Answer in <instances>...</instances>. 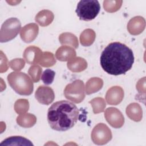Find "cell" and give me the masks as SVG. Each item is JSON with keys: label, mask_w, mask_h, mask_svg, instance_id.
<instances>
[{"label": "cell", "mask_w": 146, "mask_h": 146, "mask_svg": "<svg viewBox=\"0 0 146 146\" xmlns=\"http://www.w3.org/2000/svg\"><path fill=\"white\" fill-rule=\"evenodd\" d=\"M133 62L132 50L125 44L117 42L108 44L100 58L103 70L113 75L125 74L132 68Z\"/></svg>", "instance_id": "cell-1"}, {"label": "cell", "mask_w": 146, "mask_h": 146, "mask_svg": "<svg viewBox=\"0 0 146 146\" xmlns=\"http://www.w3.org/2000/svg\"><path fill=\"white\" fill-rule=\"evenodd\" d=\"M79 115V111L76 105L67 100H60L48 108L47 121L52 129L66 131L75 125Z\"/></svg>", "instance_id": "cell-2"}, {"label": "cell", "mask_w": 146, "mask_h": 146, "mask_svg": "<svg viewBox=\"0 0 146 146\" xmlns=\"http://www.w3.org/2000/svg\"><path fill=\"white\" fill-rule=\"evenodd\" d=\"M7 80L10 87L19 95H30L33 91V81L23 72H11L7 76Z\"/></svg>", "instance_id": "cell-3"}, {"label": "cell", "mask_w": 146, "mask_h": 146, "mask_svg": "<svg viewBox=\"0 0 146 146\" xmlns=\"http://www.w3.org/2000/svg\"><path fill=\"white\" fill-rule=\"evenodd\" d=\"M100 10L99 2L96 0H82L77 5L75 12L80 20L90 21L98 15Z\"/></svg>", "instance_id": "cell-4"}, {"label": "cell", "mask_w": 146, "mask_h": 146, "mask_svg": "<svg viewBox=\"0 0 146 146\" xmlns=\"http://www.w3.org/2000/svg\"><path fill=\"white\" fill-rule=\"evenodd\" d=\"M21 27V22L16 18H10L5 21L1 29V42H6L14 39L18 35Z\"/></svg>", "instance_id": "cell-5"}, {"label": "cell", "mask_w": 146, "mask_h": 146, "mask_svg": "<svg viewBox=\"0 0 146 146\" xmlns=\"http://www.w3.org/2000/svg\"><path fill=\"white\" fill-rule=\"evenodd\" d=\"M83 81L76 80L68 84L64 90L65 97L71 101L79 103L84 98V87Z\"/></svg>", "instance_id": "cell-6"}, {"label": "cell", "mask_w": 146, "mask_h": 146, "mask_svg": "<svg viewBox=\"0 0 146 146\" xmlns=\"http://www.w3.org/2000/svg\"><path fill=\"white\" fill-rule=\"evenodd\" d=\"M91 138L95 144L98 145L106 144L112 139L111 131L106 124L99 123L94 128Z\"/></svg>", "instance_id": "cell-7"}, {"label": "cell", "mask_w": 146, "mask_h": 146, "mask_svg": "<svg viewBox=\"0 0 146 146\" xmlns=\"http://www.w3.org/2000/svg\"><path fill=\"white\" fill-rule=\"evenodd\" d=\"M104 117L108 123L115 128L121 127L124 124V117L121 112L116 108H108L105 112Z\"/></svg>", "instance_id": "cell-8"}, {"label": "cell", "mask_w": 146, "mask_h": 146, "mask_svg": "<svg viewBox=\"0 0 146 146\" xmlns=\"http://www.w3.org/2000/svg\"><path fill=\"white\" fill-rule=\"evenodd\" d=\"M36 99L42 104L48 105L55 98V94L52 89L49 87L40 86L35 93Z\"/></svg>", "instance_id": "cell-9"}, {"label": "cell", "mask_w": 146, "mask_h": 146, "mask_svg": "<svg viewBox=\"0 0 146 146\" xmlns=\"http://www.w3.org/2000/svg\"><path fill=\"white\" fill-rule=\"evenodd\" d=\"M39 31L38 26L35 23H30L25 26L20 33L21 39L26 43L33 42L36 38Z\"/></svg>", "instance_id": "cell-10"}, {"label": "cell", "mask_w": 146, "mask_h": 146, "mask_svg": "<svg viewBox=\"0 0 146 146\" xmlns=\"http://www.w3.org/2000/svg\"><path fill=\"white\" fill-rule=\"evenodd\" d=\"M43 52L41 50L35 46H30L26 48L23 53V57L27 63L30 64L39 62Z\"/></svg>", "instance_id": "cell-11"}, {"label": "cell", "mask_w": 146, "mask_h": 146, "mask_svg": "<svg viewBox=\"0 0 146 146\" xmlns=\"http://www.w3.org/2000/svg\"><path fill=\"white\" fill-rule=\"evenodd\" d=\"M123 98V91L118 86L112 87L109 89L106 94L107 102L111 105H116L120 103Z\"/></svg>", "instance_id": "cell-12"}, {"label": "cell", "mask_w": 146, "mask_h": 146, "mask_svg": "<svg viewBox=\"0 0 146 146\" xmlns=\"http://www.w3.org/2000/svg\"><path fill=\"white\" fill-rule=\"evenodd\" d=\"M76 55L75 51L68 46H63L59 48L56 52V58L60 61L71 60Z\"/></svg>", "instance_id": "cell-13"}, {"label": "cell", "mask_w": 146, "mask_h": 146, "mask_svg": "<svg viewBox=\"0 0 146 146\" xmlns=\"http://www.w3.org/2000/svg\"><path fill=\"white\" fill-rule=\"evenodd\" d=\"M1 145H33L30 140L19 136H11L3 140Z\"/></svg>", "instance_id": "cell-14"}, {"label": "cell", "mask_w": 146, "mask_h": 146, "mask_svg": "<svg viewBox=\"0 0 146 146\" xmlns=\"http://www.w3.org/2000/svg\"><path fill=\"white\" fill-rule=\"evenodd\" d=\"M53 19V13L48 10H43L39 11L35 17V21L42 26L49 25Z\"/></svg>", "instance_id": "cell-15"}, {"label": "cell", "mask_w": 146, "mask_h": 146, "mask_svg": "<svg viewBox=\"0 0 146 146\" xmlns=\"http://www.w3.org/2000/svg\"><path fill=\"white\" fill-rule=\"evenodd\" d=\"M126 113L131 119L138 121L141 119L142 110L139 104L132 103L129 104L126 110Z\"/></svg>", "instance_id": "cell-16"}, {"label": "cell", "mask_w": 146, "mask_h": 146, "mask_svg": "<svg viewBox=\"0 0 146 146\" xmlns=\"http://www.w3.org/2000/svg\"><path fill=\"white\" fill-rule=\"evenodd\" d=\"M67 67L72 72H80L86 69L87 62L83 58L78 57L68 62Z\"/></svg>", "instance_id": "cell-17"}, {"label": "cell", "mask_w": 146, "mask_h": 146, "mask_svg": "<svg viewBox=\"0 0 146 146\" xmlns=\"http://www.w3.org/2000/svg\"><path fill=\"white\" fill-rule=\"evenodd\" d=\"M18 124L23 127H30L34 125L36 122V117L31 113L21 115L17 117Z\"/></svg>", "instance_id": "cell-18"}, {"label": "cell", "mask_w": 146, "mask_h": 146, "mask_svg": "<svg viewBox=\"0 0 146 146\" xmlns=\"http://www.w3.org/2000/svg\"><path fill=\"white\" fill-rule=\"evenodd\" d=\"M59 41L62 44H70L75 48L78 47V41L76 36L72 34L65 33L62 34L59 37Z\"/></svg>", "instance_id": "cell-19"}, {"label": "cell", "mask_w": 146, "mask_h": 146, "mask_svg": "<svg viewBox=\"0 0 146 146\" xmlns=\"http://www.w3.org/2000/svg\"><path fill=\"white\" fill-rule=\"evenodd\" d=\"M95 38V32L91 29L85 30L80 35V40L82 44L84 46L91 45L94 41Z\"/></svg>", "instance_id": "cell-20"}, {"label": "cell", "mask_w": 146, "mask_h": 146, "mask_svg": "<svg viewBox=\"0 0 146 146\" xmlns=\"http://www.w3.org/2000/svg\"><path fill=\"white\" fill-rule=\"evenodd\" d=\"M136 26H139L140 27L144 29L145 27V21L143 17H137V24H136V17H134L133 18L131 19L128 25L127 29L129 33L131 34L134 35L135 29Z\"/></svg>", "instance_id": "cell-21"}, {"label": "cell", "mask_w": 146, "mask_h": 146, "mask_svg": "<svg viewBox=\"0 0 146 146\" xmlns=\"http://www.w3.org/2000/svg\"><path fill=\"white\" fill-rule=\"evenodd\" d=\"M56 63L53 54L49 52H44L42 54L41 59L39 62L43 67H50L53 66Z\"/></svg>", "instance_id": "cell-22"}, {"label": "cell", "mask_w": 146, "mask_h": 146, "mask_svg": "<svg viewBox=\"0 0 146 146\" xmlns=\"http://www.w3.org/2000/svg\"><path fill=\"white\" fill-rule=\"evenodd\" d=\"M86 86H93L90 90L86 93L87 94H90L97 92L98 90L101 89L103 86V80L99 78H94L90 79L86 83Z\"/></svg>", "instance_id": "cell-23"}, {"label": "cell", "mask_w": 146, "mask_h": 146, "mask_svg": "<svg viewBox=\"0 0 146 146\" xmlns=\"http://www.w3.org/2000/svg\"><path fill=\"white\" fill-rule=\"evenodd\" d=\"M42 71V68L38 66H32L30 67L29 70V74L34 83L39 82Z\"/></svg>", "instance_id": "cell-24"}, {"label": "cell", "mask_w": 146, "mask_h": 146, "mask_svg": "<svg viewBox=\"0 0 146 146\" xmlns=\"http://www.w3.org/2000/svg\"><path fill=\"white\" fill-rule=\"evenodd\" d=\"M55 72L51 69H46L44 71L41 76V79L46 85L51 84L54 79Z\"/></svg>", "instance_id": "cell-25"}, {"label": "cell", "mask_w": 146, "mask_h": 146, "mask_svg": "<svg viewBox=\"0 0 146 146\" xmlns=\"http://www.w3.org/2000/svg\"><path fill=\"white\" fill-rule=\"evenodd\" d=\"M90 103H93L97 104L96 106H92L93 111L95 113H97L99 112H103L104 111V108L106 107V103H104V99L103 98H97L92 99L90 102Z\"/></svg>", "instance_id": "cell-26"}, {"label": "cell", "mask_w": 146, "mask_h": 146, "mask_svg": "<svg viewBox=\"0 0 146 146\" xmlns=\"http://www.w3.org/2000/svg\"><path fill=\"white\" fill-rule=\"evenodd\" d=\"M21 60L22 59H15L11 60L9 63L10 66L11 67V69L14 70H21L25 66V62L18 64V63H19Z\"/></svg>", "instance_id": "cell-27"}, {"label": "cell", "mask_w": 146, "mask_h": 146, "mask_svg": "<svg viewBox=\"0 0 146 146\" xmlns=\"http://www.w3.org/2000/svg\"><path fill=\"white\" fill-rule=\"evenodd\" d=\"M29 107V103H27V104H26L22 106H20V104L17 102L15 103V107H14L16 112H17L18 113H19V114L25 112L26 111H28Z\"/></svg>", "instance_id": "cell-28"}]
</instances>
